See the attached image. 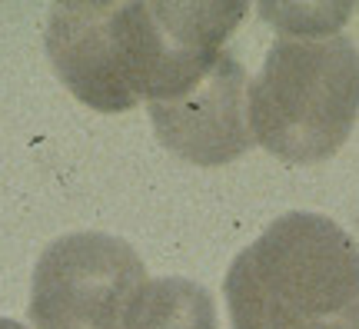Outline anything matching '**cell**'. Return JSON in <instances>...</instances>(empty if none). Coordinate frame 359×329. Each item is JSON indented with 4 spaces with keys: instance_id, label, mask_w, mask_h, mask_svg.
<instances>
[{
    "instance_id": "7a4b0ae2",
    "label": "cell",
    "mask_w": 359,
    "mask_h": 329,
    "mask_svg": "<svg viewBox=\"0 0 359 329\" xmlns=\"http://www.w3.org/2000/svg\"><path fill=\"white\" fill-rule=\"evenodd\" d=\"M233 329H359V246L320 213H283L233 260Z\"/></svg>"
},
{
    "instance_id": "8992f818",
    "label": "cell",
    "mask_w": 359,
    "mask_h": 329,
    "mask_svg": "<svg viewBox=\"0 0 359 329\" xmlns=\"http://www.w3.org/2000/svg\"><path fill=\"white\" fill-rule=\"evenodd\" d=\"M127 329H217V309L190 279H150L130 309Z\"/></svg>"
},
{
    "instance_id": "277c9868",
    "label": "cell",
    "mask_w": 359,
    "mask_h": 329,
    "mask_svg": "<svg viewBox=\"0 0 359 329\" xmlns=\"http://www.w3.org/2000/svg\"><path fill=\"white\" fill-rule=\"evenodd\" d=\"M150 283L137 250L110 233L53 240L34 266V329H127L130 309Z\"/></svg>"
},
{
    "instance_id": "6da1fadb",
    "label": "cell",
    "mask_w": 359,
    "mask_h": 329,
    "mask_svg": "<svg viewBox=\"0 0 359 329\" xmlns=\"http://www.w3.org/2000/svg\"><path fill=\"white\" fill-rule=\"evenodd\" d=\"M246 17L236 0H130L60 4L47 24V57L64 87L100 114L140 100L187 97L223 57Z\"/></svg>"
},
{
    "instance_id": "3957f363",
    "label": "cell",
    "mask_w": 359,
    "mask_h": 329,
    "mask_svg": "<svg viewBox=\"0 0 359 329\" xmlns=\"http://www.w3.org/2000/svg\"><path fill=\"white\" fill-rule=\"evenodd\" d=\"M246 114L253 143L283 163L330 160L359 116V47L343 34L280 37L246 87Z\"/></svg>"
},
{
    "instance_id": "ba28073f",
    "label": "cell",
    "mask_w": 359,
    "mask_h": 329,
    "mask_svg": "<svg viewBox=\"0 0 359 329\" xmlns=\"http://www.w3.org/2000/svg\"><path fill=\"white\" fill-rule=\"evenodd\" d=\"M0 329H27V326H20L17 319H7V316H0Z\"/></svg>"
},
{
    "instance_id": "5b68a950",
    "label": "cell",
    "mask_w": 359,
    "mask_h": 329,
    "mask_svg": "<svg viewBox=\"0 0 359 329\" xmlns=\"http://www.w3.org/2000/svg\"><path fill=\"white\" fill-rule=\"evenodd\" d=\"M246 70L230 51L196 87L173 103H154L156 140L190 163L219 166L253 147L246 114Z\"/></svg>"
},
{
    "instance_id": "52a82bcc",
    "label": "cell",
    "mask_w": 359,
    "mask_h": 329,
    "mask_svg": "<svg viewBox=\"0 0 359 329\" xmlns=\"http://www.w3.org/2000/svg\"><path fill=\"white\" fill-rule=\"evenodd\" d=\"M266 17L280 37H333L353 13L349 4H263Z\"/></svg>"
}]
</instances>
